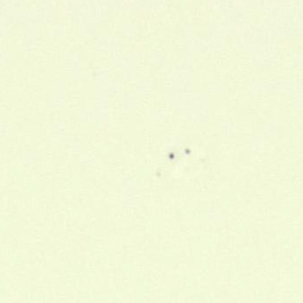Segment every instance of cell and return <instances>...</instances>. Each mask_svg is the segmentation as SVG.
I'll list each match as a JSON object with an SVG mask.
<instances>
[{"instance_id":"cell-1","label":"cell","mask_w":303,"mask_h":303,"mask_svg":"<svg viewBox=\"0 0 303 303\" xmlns=\"http://www.w3.org/2000/svg\"><path fill=\"white\" fill-rule=\"evenodd\" d=\"M294 104L298 108H303V93L296 94V98L294 99Z\"/></svg>"}]
</instances>
